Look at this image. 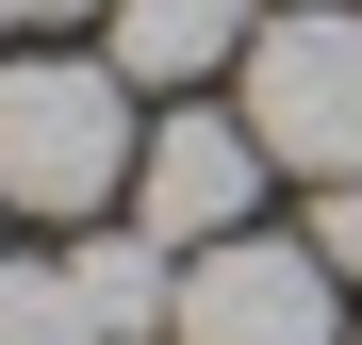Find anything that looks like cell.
I'll return each instance as SVG.
<instances>
[{
	"instance_id": "9c48e42d",
	"label": "cell",
	"mask_w": 362,
	"mask_h": 345,
	"mask_svg": "<svg viewBox=\"0 0 362 345\" xmlns=\"http://www.w3.org/2000/svg\"><path fill=\"white\" fill-rule=\"evenodd\" d=\"M0 17H33V33H49V17H115V0H0Z\"/></svg>"
},
{
	"instance_id": "3957f363",
	"label": "cell",
	"mask_w": 362,
	"mask_h": 345,
	"mask_svg": "<svg viewBox=\"0 0 362 345\" xmlns=\"http://www.w3.org/2000/svg\"><path fill=\"white\" fill-rule=\"evenodd\" d=\"M346 313V263L296 230V247H264V230H214V247H181V329L165 345H329Z\"/></svg>"
},
{
	"instance_id": "6da1fadb",
	"label": "cell",
	"mask_w": 362,
	"mask_h": 345,
	"mask_svg": "<svg viewBox=\"0 0 362 345\" xmlns=\"http://www.w3.org/2000/svg\"><path fill=\"white\" fill-rule=\"evenodd\" d=\"M132 66H66V49H0V214H99L132 198Z\"/></svg>"
},
{
	"instance_id": "52a82bcc",
	"label": "cell",
	"mask_w": 362,
	"mask_h": 345,
	"mask_svg": "<svg viewBox=\"0 0 362 345\" xmlns=\"http://www.w3.org/2000/svg\"><path fill=\"white\" fill-rule=\"evenodd\" d=\"M0 345H99L83 263H17V247H0Z\"/></svg>"
},
{
	"instance_id": "8992f818",
	"label": "cell",
	"mask_w": 362,
	"mask_h": 345,
	"mask_svg": "<svg viewBox=\"0 0 362 345\" xmlns=\"http://www.w3.org/2000/svg\"><path fill=\"white\" fill-rule=\"evenodd\" d=\"M66 263H83L99 345H165V329H181V263H165V230H99V247H66Z\"/></svg>"
},
{
	"instance_id": "277c9868",
	"label": "cell",
	"mask_w": 362,
	"mask_h": 345,
	"mask_svg": "<svg viewBox=\"0 0 362 345\" xmlns=\"http://www.w3.org/2000/svg\"><path fill=\"white\" fill-rule=\"evenodd\" d=\"M247 198H264V132H247V115L165 99V132L132 148V230H165V247H214V230H247Z\"/></svg>"
},
{
	"instance_id": "7a4b0ae2",
	"label": "cell",
	"mask_w": 362,
	"mask_h": 345,
	"mask_svg": "<svg viewBox=\"0 0 362 345\" xmlns=\"http://www.w3.org/2000/svg\"><path fill=\"white\" fill-rule=\"evenodd\" d=\"M230 115L264 132V164L346 181V164H362V0H296V17H264L247 66H230Z\"/></svg>"
},
{
	"instance_id": "ba28073f",
	"label": "cell",
	"mask_w": 362,
	"mask_h": 345,
	"mask_svg": "<svg viewBox=\"0 0 362 345\" xmlns=\"http://www.w3.org/2000/svg\"><path fill=\"white\" fill-rule=\"evenodd\" d=\"M313 247H329V263L362 279V164H346V181H313Z\"/></svg>"
},
{
	"instance_id": "5b68a950",
	"label": "cell",
	"mask_w": 362,
	"mask_h": 345,
	"mask_svg": "<svg viewBox=\"0 0 362 345\" xmlns=\"http://www.w3.org/2000/svg\"><path fill=\"white\" fill-rule=\"evenodd\" d=\"M247 0H115V66L132 83H214V66H247Z\"/></svg>"
}]
</instances>
